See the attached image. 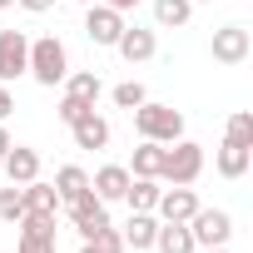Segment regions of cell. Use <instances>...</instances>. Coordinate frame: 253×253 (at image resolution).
<instances>
[{
	"label": "cell",
	"instance_id": "1",
	"mask_svg": "<svg viewBox=\"0 0 253 253\" xmlns=\"http://www.w3.org/2000/svg\"><path fill=\"white\" fill-rule=\"evenodd\" d=\"M35 84H45V89H55V84H65V75H70V50H65V40L60 35H40V40H30V70H25Z\"/></svg>",
	"mask_w": 253,
	"mask_h": 253
},
{
	"label": "cell",
	"instance_id": "2",
	"mask_svg": "<svg viewBox=\"0 0 253 253\" xmlns=\"http://www.w3.org/2000/svg\"><path fill=\"white\" fill-rule=\"evenodd\" d=\"M129 114H134L139 139H154V144H174V139H184V114H179L174 104L144 99V104H139V109H129Z\"/></svg>",
	"mask_w": 253,
	"mask_h": 253
},
{
	"label": "cell",
	"instance_id": "3",
	"mask_svg": "<svg viewBox=\"0 0 253 253\" xmlns=\"http://www.w3.org/2000/svg\"><path fill=\"white\" fill-rule=\"evenodd\" d=\"M199 174H204V144H194V139H174V144L164 149V169H159V179H164V184H199Z\"/></svg>",
	"mask_w": 253,
	"mask_h": 253
},
{
	"label": "cell",
	"instance_id": "4",
	"mask_svg": "<svg viewBox=\"0 0 253 253\" xmlns=\"http://www.w3.org/2000/svg\"><path fill=\"white\" fill-rule=\"evenodd\" d=\"M124 20L114 5H104V0H94V5H84V35H89V45H99V50H114V40L124 35Z\"/></svg>",
	"mask_w": 253,
	"mask_h": 253
},
{
	"label": "cell",
	"instance_id": "5",
	"mask_svg": "<svg viewBox=\"0 0 253 253\" xmlns=\"http://www.w3.org/2000/svg\"><path fill=\"white\" fill-rule=\"evenodd\" d=\"M189 233H194V248H223L233 238V218L228 209H194Z\"/></svg>",
	"mask_w": 253,
	"mask_h": 253
},
{
	"label": "cell",
	"instance_id": "6",
	"mask_svg": "<svg viewBox=\"0 0 253 253\" xmlns=\"http://www.w3.org/2000/svg\"><path fill=\"white\" fill-rule=\"evenodd\" d=\"M20 253H60V218L20 213Z\"/></svg>",
	"mask_w": 253,
	"mask_h": 253
},
{
	"label": "cell",
	"instance_id": "7",
	"mask_svg": "<svg viewBox=\"0 0 253 253\" xmlns=\"http://www.w3.org/2000/svg\"><path fill=\"white\" fill-rule=\"evenodd\" d=\"M65 213H70V223H75V233H80V238H94L99 228H109V204H99V199H94V189H84L80 199H70V204H65Z\"/></svg>",
	"mask_w": 253,
	"mask_h": 253
},
{
	"label": "cell",
	"instance_id": "8",
	"mask_svg": "<svg viewBox=\"0 0 253 253\" xmlns=\"http://www.w3.org/2000/svg\"><path fill=\"white\" fill-rule=\"evenodd\" d=\"M30 70V35L25 30H0V84H10Z\"/></svg>",
	"mask_w": 253,
	"mask_h": 253
},
{
	"label": "cell",
	"instance_id": "9",
	"mask_svg": "<svg viewBox=\"0 0 253 253\" xmlns=\"http://www.w3.org/2000/svg\"><path fill=\"white\" fill-rule=\"evenodd\" d=\"M253 55V30L248 25H223V30H213V60L218 65H243Z\"/></svg>",
	"mask_w": 253,
	"mask_h": 253
},
{
	"label": "cell",
	"instance_id": "10",
	"mask_svg": "<svg viewBox=\"0 0 253 253\" xmlns=\"http://www.w3.org/2000/svg\"><path fill=\"white\" fill-rule=\"evenodd\" d=\"M199 209V194L189 184H174V189H159V204H154V218L159 223H189Z\"/></svg>",
	"mask_w": 253,
	"mask_h": 253
},
{
	"label": "cell",
	"instance_id": "11",
	"mask_svg": "<svg viewBox=\"0 0 253 253\" xmlns=\"http://www.w3.org/2000/svg\"><path fill=\"white\" fill-rule=\"evenodd\" d=\"M114 50L129 60V65H149V60L159 55V35L144 30V25H124V35L114 40Z\"/></svg>",
	"mask_w": 253,
	"mask_h": 253
},
{
	"label": "cell",
	"instance_id": "12",
	"mask_svg": "<svg viewBox=\"0 0 253 253\" xmlns=\"http://www.w3.org/2000/svg\"><path fill=\"white\" fill-rule=\"evenodd\" d=\"M89 189H94V199H99V204H124L129 169H124V164H99V169H94V179H89Z\"/></svg>",
	"mask_w": 253,
	"mask_h": 253
},
{
	"label": "cell",
	"instance_id": "13",
	"mask_svg": "<svg viewBox=\"0 0 253 253\" xmlns=\"http://www.w3.org/2000/svg\"><path fill=\"white\" fill-rule=\"evenodd\" d=\"M0 169H5L10 184H30V179H40V154L25 149V144H10V154L0 159Z\"/></svg>",
	"mask_w": 253,
	"mask_h": 253
},
{
	"label": "cell",
	"instance_id": "14",
	"mask_svg": "<svg viewBox=\"0 0 253 253\" xmlns=\"http://www.w3.org/2000/svg\"><path fill=\"white\" fill-rule=\"evenodd\" d=\"M70 134H75V149H104V144H109V119L89 109L84 119L70 124Z\"/></svg>",
	"mask_w": 253,
	"mask_h": 253
},
{
	"label": "cell",
	"instance_id": "15",
	"mask_svg": "<svg viewBox=\"0 0 253 253\" xmlns=\"http://www.w3.org/2000/svg\"><path fill=\"white\" fill-rule=\"evenodd\" d=\"M154 233H159V218L154 213H129V223L119 228L124 248H134V253H149L154 248Z\"/></svg>",
	"mask_w": 253,
	"mask_h": 253
},
{
	"label": "cell",
	"instance_id": "16",
	"mask_svg": "<svg viewBox=\"0 0 253 253\" xmlns=\"http://www.w3.org/2000/svg\"><path fill=\"white\" fill-rule=\"evenodd\" d=\"M20 194H25V213L60 218V194H55V184H40V179H30V184H20Z\"/></svg>",
	"mask_w": 253,
	"mask_h": 253
},
{
	"label": "cell",
	"instance_id": "17",
	"mask_svg": "<svg viewBox=\"0 0 253 253\" xmlns=\"http://www.w3.org/2000/svg\"><path fill=\"white\" fill-rule=\"evenodd\" d=\"M164 149L169 144H154V139H139V149H134V164H124L134 179H159V169H164Z\"/></svg>",
	"mask_w": 253,
	"mask_h": 253
},
{
	"label": "cell",
	"instance_id": "18",
	"mask_svg": "<svg viewBox=\"0 0 253 253\" xmlns=\"http://www.w3.org/2000/svg\"><path fill=\"white\" fill-rule=\"evenodd\" d=\"M248 164H253V149H243V144H218V154H213V169L223 174V179H243L248 174Z\"/></svg>",
	"mask_w": 253,
	"mask_h": 253
},
{
	"label": "cell",
	"instance_id": "19",
	"mask_svg": "<svg viewBox=\"0 0 253 253\" xmlns=\"http://www.w3.org/2000/svg\"><path fill=\"white\" fill-rule=\"evenodd\" d=\"M154 253H199L189 223H159V233H154Z\"/></svg>",
	"mask_w": 253,
	"mask_h": 253
},
{
	"label": "cell",
	"instance_id": "20",
	"mask_svg": "<svg viewBox=\"0 0 253 253\" xmlns=\"http://www.w3.org/2000/svg\"><path fill=\"white\" fill-rule=\"evenodd\" d=\"M194 20V0H154V25L159 30H184Z\"/></svg>",
	"mask_w": 253,
	"mask_h": 253
},
{
	"label": "cell",
	"instance_id": "21",
	"mask_svg": "<svg viewBox=\"0 0 253 253\" xmlns=\"http://www.w3.org/2000/svg\"><path fill=\"white\" fill-rule=\"evenodd\" d=\"M124 204H129V213H154V204H159V179H134V174H129Z\"/></svg>",
	"mask_w": 253,
	"mask_h": 253
},
{
	"label": "cell",
	"instance_id": "22",
	"mask_svg": "<svg viewBox=\"0 0 253 253\" xmlns=\"http://www.w3.org/2000/svg\"><path fill=\"white\" fill-rule=\"evenodd\" d=\"M89 189V174L80 169V164H65V169H55V194H60V209L70 204V199H80Z\"/></svg>",
	"mask_w": 253,
	"mask_h": 253
},
{
	"label": "cell",
	"instance_id": "23",
	"mask_svg": "<svg viewBox=\"0 0 253 253\" xmlns=\"http://www.w3.org/2000/svg\"><path fill=\"white\" fill-rule=\"evenodd\" d=\"M65 94H75V99H84V104H99V94H104V84H99V75H89V70H70L65 75Z\"/></svg>",
	"mask_w": 253,
	"mask_h": 253
},
{
	"label": "cell",
	"instance_id": "24",
	"mask_svg": "<svg viewBox=\"0 0 253 253\" xmlns=\"http://www.w3.org/2000/svg\"><path fill=\"white\" fill-rule=\"evenodd\" d=\"M80 253H124V238H119V228L109 223V228H99L94 238H80Z\"/></svg>",
	"mask_w": 253,
	"mask_h": 253
},
{
	"label": "cell",
	"instance_id": "25",
	"mask_svg": "<svg viewBox=\"0 0 253 253\" xmlns=\"http://www.w3.org/2000/svg\"><path fill=\"white\" fill-rule=\"evenodd\" d=\"M223 139H228V144H243V149H253V114H248V109L228 114V129H223Z\"/></svg>",
	"mask_w": 253,
	"mask_h": 253
},
{
	"label": "cell",
	"instance_id": "26",
	"mask_svg": "<svg viewBox=\"0 0 253 253\" xmlns=\"http://www.w3.org/2000/svg\"><path fill=\"white\" fill-rule=\"evenodd\" d=\"M20 213H25V194L20 184H5L0 189V223H20Z\"/></svg>",
	"mask_w": 253,
	"mask_h": 253
},
{
	"label": "cell",
	"instance_id": "27",
	"mask_svg": "<svg viewBox=\"0 0 253 253\" xmlns=\"http://www.w3.org/2000/svg\"><path fill=\"white\" fill-rule=\"evenodd\" d=\"M109 99H114L119 109H139V104L149 99V89H144L139 80H124V84H114V94H109Z\"/></svg>",
	"mask_w": 253,
	"mask_h": 253
},
{
	"label": "cell",
	"instance_id": "28",
	"mask_svg": "<svg viewBox=\"0 0 253 253\" xmlns=\"http://www.w3.org/2000/svg\"><path fill=\"white\" fill-rule=\"evenodd\" d=\"M94 104H84V99H75V94H60V104H55V114H60V124H75V119H84Z\"/></svg>",
	"mask_w": 253,
	"mask_h": 253
},
{
	"label": "cell",
	"instance_id": "29",
	"mask_svg": "<svg viewBox=\"0 0 253 253\" xmlns=\"http://www.w3.org/2000/svg\"><path fill=\"white\" fill-rule=\"evenodd\" d=\"M20 10H30V15H45V10H55V0H15Z\"/></svg>",
	"mask_w": 253,
	"mask_h": 253
},
{
	"label": "cell",
	"instance_id": "30",
	"mask_svg": "<svg viewBox=\"0 0 253 253\" xmlns=\"http://www.w3.org/2000/svg\"><path fill=\"white\" fill-rule=\"evenodd\" d=\"M10 109H15V94H10V84H0V124L10 119Z\"/></svg>",
	"mask_w": 253,
	"mask_h": 253
},
{
	"label": "cell",
	"instance_id": "31",
	"mask_svg": "<svg viewBox=\"0 0 253 253\" xmlns=\"http://www.w3.org/2000/svg\"><path fill=\"white\" fill-rule=\"evenodd\" d=\"M104 5H114V10H119V15H129V10H134V5H139V0H104Z\"/></svg>",
	"mask_w": 253,
	"mask_h": 253
},
{
	"label": "cell",
	"instance_id": "32",
	"mask_svg": "<svg viewBox=\"0 0 253 253\" xmlns=\"http://www.w3.org/2000/svg\"><path fill=\"white\" fill-rule=\"evenodd\" d=\"M10 144H15V139H10V129H5V124H0V159L10 154Z\"/></svg>",
	"mask_w": 253,
	"mask_h": 253
},
{
	"label": "cell",
	"instance_id": "33",
	"mask_svg": "<svg viewBox=\"0 0 253 253\" xmlns=\"http://www.w3.org/2000/svg\"><path fill=\"white\" fill-rule=\"evenodd\" d=\"M204 253H228V243H223V248H204Z\"/></svg>",
	"mask_w": 253,
	"mask_h": 253
},
{
	"label": "cell",
	"instance_id": "34",
	"mask_svg": "<svg viewBox=\"0 0 253 253\" xmlns=\"http://www.w3.org/2000/svg\"><path fill=\"white\" fill-rule=\"evenodd\" d=\"M10 5H15V0H0V10H10Z\"/></svg>",
	"mask_w": 253,
	"mask_h": 253
},
{
	"label": "cell",
	"instance_id": "35",
	"mask_svg": "<svg viewBox=\"0 0 253 253\" xmlns=\"http://www.w3.org/2000/svg\"><path fill=\"white\" fill-rule=\"evenodd\" d=\"M80 5H94V0H80Z\"/></svg>",
	"mask_w": 253,
	"mask_h": 253
},
{
	"label": "cell",
	"instance_id": "36",
	"mask_svg": "<svg viewBox=\"0 0 253 253\" xmlns=\"http://www.w3.org/2000/svg\"><path fill=\"white\" fill-rule=\"evenodd\" d=\"M194 5H199V0H194Z\"/></svg>",
	"mask_w": 253,
	"mask_h": 253
}]
</instances>
